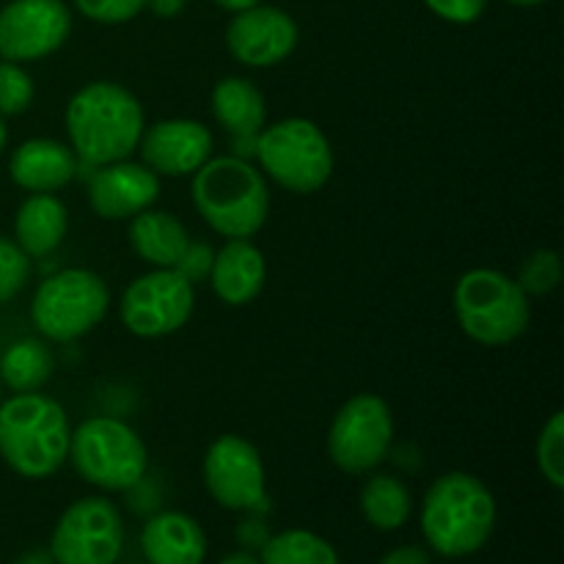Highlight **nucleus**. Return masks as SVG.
Masks as SVG:
<instances>
[{"instance_id": "1", "label": "nucleus", "mask_w": 564, "mask_h": 564, "mask_svg": "<svg viewBox=\"0 0 564 564\" xmlns=\"http://www.w3.org/2000/svg\"><path fill=\"white\" fill-rule=\"evenodd\" d=\"M64 121L75 158L94 169L130 160L147 130L135 94L110 80H94L72 94Z\"/></svg>"}, {"instance_id": "2", "label": "nucleus", "mask_w": 564, "mask_h": 564, "mask_svg": "<svg viewBox=\"0 0 564 564\" xmlns=\"http://www.w3.org/2000/svg\"><path fill=\"white\" fill-rule=\"evenodd\" d=\"M191 196L204 224L226 240H251L268 224V182L240 154L209 158L193 174Z\"/></svg>"}, {"instance_id": "3", "label": "nucleus", "mask_w": 564, "mask_h": 564, "mask_svg": "<svg viewBox=\"0 0 564 564\" xmlns=\"http://www.w3.org/2000/svg\"><path fill=\"white\" fill-rule=\"evenodd\" d=\"M69 416L47 394H14L0 402V457L25 479H47L69 457Z\"/></svg>"}, {"instance_id": "4", "label": "nucleus", "mask_w": 564, "mask_h": 564, "mask_svg": "<svg viewBox=\"0 0 564 564\" xmlns=\"http://www.w3.org/2000/svg\"><path fill=\"white\" fill-rule=\"evenodd\" d=\"M496 529V499L482 479L452 471L424 494L422 532L435 554L460 560L485 549Z\"/></svg>"}, {"instance_id": "5", "label": "nucleus", "mask_w": 564, "mask_h": 564, "mask_svg": "<svg viewBox=\"0 0 564 564\" xmlns=\"http://www.w3.org/2000/svg\"><path fill=\"white\" fill-rule=\"evenodd\" d=\"M455 317L463 334L485 347H505L527 334L532 306L516 279L494 268H474L455 284Z\"/></svg>"}, {"instance_id": "6", "label": "nucleus", "mask_w": 564, "mask_h": 564, "mask_svg": "<svg viewBox=\"0 0 564 564\" xmlns=\"http://www.w3.org/2000/svg\"><path fill=\"white\" fill-rule=\"evenodd\" d=\"M66 460L94 488L124 494L147 477L149 452L141 435L121 419L91 416L72 430Z\"/></svg>"}, {"instance_id": "7", "label": "nucleus", "mask_w": 564, "mask_h": 564, "mask_svg": "<svg viewBox=\"0 0 564 564\" xmlns=\"http://www.w3.org/2000/svg\"><path fill=\"white\" fill-rule=\"evenodd\" d=\"M253 154L264 174L290 193H317L334 174V149L312 119H281L264 124L253 141Z\"/></svg>"}, {"instance_id": "8", "label": "nucleus", "mask_w": 564, "mask_h": 564, "mask_svg": "<svg viewBox=\"0 0 564 564\" xmlns=\"http://www.w3.org/2000/svg\"><path fill=\"white\" fill-rule=\"evenodd\" d=\"M110 312L105 279L86 268H66L39 284L31 301V319L50 341H75L91 334Z\"/></svg>"}, {"instance_id": "9", "label": "nucleus", "mask_w": 564, "mask_h": 564, "mask_svg": "<svg viewBox=\"0 0 564 564\" xmlns=\"http://www.w3.org/2000/svg\"><path fill=\"white\" fill-rule=\"evenodd\" d=\"M394 416L383 397L356 394L336 411L328 430V455L345 474H369L389 457Z\"/></svg>"}, {"instance_id": "10", "label": "nucleus", "mask_w": 564, "mask_h": 564, "mask_svg": "<svg viewBox=\"0 0 564 564\" xmlns=\"http://www.w3.org/2000/svg\"><path fill=\"white\" fill-rule=\"evenodd\" d=\"M196 308V286L176 270L154 268L121 292L119 314L127 330L141 339H163L185 328Z\"/></svg>"}, {"instance_id": "11", "label": "nucleus", "mask_w": 564, "mask_h": 564, "mask_svg": "<svg viewBox=\"0 0 564 564\" xmlns=\"http://www.w3.org/2000/svg\"><path fill=\"white\" fill-rule=\"evenodd\" d=\"M124 549V521L113 501L86 496L66 507L50 538L55 564H116Z\"/></svg>"}, {"instance_id": "12", "label": "nucleus", "mask_w": 564, "mask_h": 564, "mask_svg": "<svg viewBox=\"0 0 564 564\" xmlns=\"http://www.w3.org/2000/svg\"><path fill=\"white\" fill-rule=\"evenodd\" d=\"M72 33L64 0H9L0 9V58L28 64L53 55Z\"/></svg>"}, {"instance_id": "13", "label": "nucleus", "mask_w": 564, "mask_h": 564, "mask_svg": "<svg viewBox=\"0 0 564 564\" xmlns=\"http://www.w3.org/2000/svg\"><path fill=\"white\" fill-rule=\"evenodd\" d=\"M204 485L226 510H257L264 501V463L242 435H220L204 455Z\"/></svg>"}, {"instance_id": "14", "label": "nucleus", "mask_w": 564, "mask_h": 564, "mask_svg": "<svg viewBox=\"0 0 564 564\" xmlns=\"http://www.w3.org/2000/svg\"><path fill=\"white\" fill-rule=\"evenodd\" d=\"M301 42V28L275 6H251L246 11H237L226 25V47L251 69H268V66L281 64L295 53Z\"/></svg>"}, {"instance_id": "15", "label": "nucleus", "mask_w": 564, "mask_h": 564, "mask_svg": "<svg viewBox=\"0 0 564 564\" xmlns=\"http://www.w3.org/2000/svg\"><path fill=\"white\" fill-rule=\"evenodd\" d=\"M213 132L196 119H163L147 127L138 143L143 165L158 176H191L213 158Z\"/></svg>"}, {"instance_id": "16", "label": "nucleus", "mask_w": 564, "mask_h": 564, "mask_svg": "<svg viewBox=\"0 0 564 564\" xmlns=\"http://www.w3.org/2000/svg\"><path fill=\"white\" fill-rule=\"evenodd\" d=\"M160 198V176L143 163L99 165L88 182V204L105 220H130Z\"/></svg>"}, {"instance_id": "17", "label": "nucleus", "mask_w": 564, "mask_h": 564, "mask_svg": "<svg viewBox=\"0 0 564 564\" xmlns=\"http://www.w3.org/2000/svg\"><path fill=\"white\" fill-rule=\"evenodd\" d=\"M80 171V160L66 143L53 138H31L14 149L9 174L28 193H55L69 185Z\"/></svg>"}, {"instance_id": "18", "label": "nucleus", "mask_w": 564, "mask_h": 564, "mask_svg": "<svg viewBox=\"0 0 564 564\" xmlns=\"http://www.w3.org/2000/svg\"><path fill=\"white\" fill-rule=\"evenodd\" d=\"M209 281L226 306H248L262 295L268 281L264 253L251 240H226V246L215 253Z\"/></svg>"}, {"instance_id": "19", "label": "nucleus", "mask_w": 564, "mask_h": 564, "mask_svg": "<svg viewBox=\"0 0 564 564\" xmlns=\"http://www.w3.org/2000/svg\"><path fill=\"white\" fill-rule=\"evenodd\" d=\"M141 549L149 564H202L207 534L185 512H160L143 527Z\"/></svg>"}, {"instance_id": "20", "label": "nucleus", "mask_w": 564, "mask_h": 564, "mask_svg": "<svg viewBox=\"0 0 564 564\" xmlns=\"http://www.w3.org/2000/svg\"><path fill=\"white\" fill-rule=\"evenodd\" d=\"M69 229V209L53 193H31L14 215V242L31 259L58 251Z\"/></svg>"}, {"instance_id": "21", "label": "nucleus", "mask_w": 564, "mask_h": 564, "mask_svg": "<svg viewBox=\"0 0 564 564\" xmlns=\"http://www.w3.org/2000/svg\"><path fill=\"white\" fill-rule=\"evenodd\" d=\"M213 116L237 143H251L268 121V102L257 83L229 75L213 88Z\"/></svg>"}, {"instance_id": "22", "label": "nucleus", "mask_w": 564, "mask_h": 564, "mask_svg": "<svg viewBox=\"0 0 564 564\" xmlns=\"http://www.w3.org/2000/svg\"><path fill=\"white\" fill-rule=\"evenodd\" d=\"M130 246L152 268L174 270L180 264L182 253L191 246L185 224L176 215L165 209H143L135 218H130Z\"/></svg>"}, {"instance_id": "23", "label": "nucleus", "mask_w": 564, "mask_h": 564, "mask_svg": "<svg viewBox=\"0 0 564 564\" xmlns=\"http://www.w3.org/2000/svg\"><path fill=\"white\" fill-rule=\"evenodd\" d=\"M55 372V356L44 341L20 339L0 356V383L14 394L39 391Z\"/></svg>"}, {"instance_id": "24", "label": "nucleus", "mask_w": 564, "mask_h": 564, "mask_svg": "<svg viewBox=\"0 0 564 564\" xmlns=\"http://www.w3.org/2000/svg\"><path fill=\"white\" fill-rule=\"evenodd\" d=\"M413 510L411 490L389 474H375L361 488V512L380 532H397L408 523Z\"/></svg>"}, {"instance_id": "25", "label": "nucleus", "mask_w": 564, "mask_h": 564, "mask_svg": "<svg viewBox=\"0 0 564 564\" xmlns=\"http://www.w3.org/2000/svg\"><path fill=\"white\" fill-rule=\"evenodd\" d=\"M262 564H341L328 540L306 529H290L270 538L262 549Z\"/></svg>"}, {"instance_id": "26", "label": "nucleus", "mask_w": 564, "mask_h": 564, "mask_svg": "<svg viewBox=\"0 0 564 564\" xmlns=\"http://www.w3.org/2000/svg\"><path fill=\"white\" fill-rule=\"evenodd\" d=\"M516 281L527 295H551L562 281L560 253L551 251V248H538V251H532L527 257V262L521 264V270H518Z\"/></svg>"}, {"instance_id": "27", "label": "nucleus", "mask_w": 564, "mask_h": 564, "mask_svg": "<svg viewBox=\"0 0 564 564\" xmlns=\"http://www.w3.org/2000/svg\"><path fill=\"white\" fill-rule=\"evenodd\" d=\"M36 97V83L14 61H0V116L25 113Z\"/></svg>"}, {"instance_id": "28", "label": "nucleus", "mask_w": 564, "mask_h": 564, "mask_svg": "<svg viewBox=\"0 0 564 564\" xmlns=\"http://www.w3.org/2000/svg\"><path fill=\"white\" fill-rule=\"evenodd\" d=\"M538 468L551 488H564V416L560 411L549 419L538 438Z\"/></svg>"}, {"instance_id": "29", "label": "nucleus", "mask_w": 564, "mask_h": 564, "mask_svg": "<svg viewBox=\"0 0 564 564\" xmlns=\"http://www.w3.org/2000/svg\"><path fill=\"white\" fill-rule=\"evenodd\" d=\"M31 257L9 237H0V306L14 301L31 281Z\"/></svg>"}, {"instance_id": "30", "label": "nucleus", "mask_w": 564, "mask_h": 564, "mask_svg": "<svg viewBox=\"0 0 564 564\" xmlns=\"http://www.w3.org/2000/svg\"><path fill=\"white\" fill-rule=\"evenodd\" d=\"M75 6L86 20L121 25V22L135 20L147 9V0H75Z\"/></svg>"}, {"instance_id": "31", "label": "nucleus", "mask_w": 564, "mask_h": 564, "mask_svg": "<svg viewBox=\"0 0 564 564\" xmlns=\"http://www.w3.org/2000/svg\"><path fill=\"white\" fill-rule=\"evenodd\" d=\"M435 17L452 25H471L488 9V0H424Z\"/></svg>"}, {"instance_id": "32", "label": "nucleus", "mask_w": 564, "mask_h": 564, "mask_svg": "<svg viewBox=\"0 0 564 564\" xmlns=\"http://www.w3.org/2000/svg\"><path fill=\"white\" fill-rule=\"evenodd\" d=\"M213 259H215V253L207 242L191 240V246H187V251L182 253L180 264H176L174 270L182 275V279H187L193 286H196V284H202V281L209 279Z\"/></svg>"}, {"instance_id": "33", "label": "nucleus", "mask_w": 564, "mask_h": 564, "mask_svg": "<svg viewBox=\"0 0 564 564\" xmlns=\"http://www.w3.org/2000/svg\"><path fill=\"white\" fill-rule=\"evenodd\" d=\"M380 564H430V554L419 545H402V549L389 551Z\"/></svg>"}, {"instance_id": "34", "label": "nucleus", "mask_w": 564, "mask_h": 564, "mask_svg": "<svg viewBox=\"0 0 564 564\" xmlns=\"http://www.w3.org/2000/svg\"><path fill=\"white\" fill-rule=\"evenodd\" d=\"M147 6L163 20H171V17H180L185 11L187 0H147Z\"/></svg>"}, {"instance_id": "35", "label": "nucleus", "mask_w": 564, "mask_h": 564, "mask_svg": "<svg viewBox=\"0 0 564 564\" xmlns=\"http://www.w3.org/2000/svg\"><path fill=\"white\" fill-rule=\"evenodd\" d=\"M215 3L220 6V9L231 11V14H237V11H246L251 9V6H259L262 0H215Z\"/></svg>"}, {"instance_id": "36", "label": "nucleus", "mask_w": 564, "mask_h": 564, "mask_svg": "<svg viewBox=\"0 0 564 564\" xmlns=\"http://www.w3.org/2000/svg\"><path fill=\"white\" fill-rule=\"evenodd\" d=\"M14 564H55L50 551H28L25 556H20Z\"/></svg>"}, {"instance_id": "37", "label": "nucleus", "mask_w": 564, "mask_h": 564, "mask_svg": "<svg viewBox=\"0 0 564 564\" xmlns=\"http://www.w3.org/2000/svg\"><path fill=\"white\" fill-rule=\"evenodd\" d=\"M218 564H262L257 560V556H251V554H229V556H224V560H220Z\"/></svg>"}, {"instance_id": "38", "label": "nucleus", "mask_w": 564, "mask_h": 564, "mask_svg": "<svg viewBox=\"0 0 564 564\" xmlns=\"http://www.w3.org/2000/svg\"><path fill=\"white\" fill-rule=\"evenodd\" d=\"M6 143H9V127H6L3 116H0V152L6 149Z\"/></svg>"}, {"instance_id": "39", "label": "nucleus", "mask_w": 564, "mask_h": 564, "mask_svg": "<svg viewBox=\"0 0 564 564\" xmlns=\"http://www.w3.org/2000/svg\"><path fill=\"white\" fill-rule=\"evenodd\" d=\"M512 6H523V9H532V6H543L545 0H507Z\"/></svg>"}, {"instance_id": "40", "label": "nucleus", "mask_w": 564, "mask_h": 564, "mask_svg": "<svg viewBox=\"0 0 564 564\" xmlns=\"http://www.w3.org/2000/svg\"><path fill=\"white\" fill-rule=\"evenodd\" d=\"M0 402H3V383H0Z\"/></svg>"}]
</instances>
